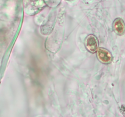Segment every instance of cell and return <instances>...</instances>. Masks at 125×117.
I'll use <instances>...</instances> for the list:
<instances>
[{
	"mask_svg": "<svg viewBox=\"0 0 125 117\" xmlns=\"http://www.w3.org/2000/svg\"><path fill=\"white\" fill-rule=\"evenodd\" d=\"M45 7L43 0H26L24 9L26 13L29 15H33L39 13Z\"/></svg>",
	"mask_w": 125,
	"mask_h": 117,
	"instance_id": "obj_1",
	"label": "cell"
},
{
	"mask_svg": "<svg viewBox=\"0 0 125 117\" xmlns=\"http://www.w3.org/2000/svg\"><path fill=\"white\" fill-rule=\"evenodd\" d=\"M97 56L100 62L104 64H109L111 63L113 60V57L111 52L103 48H100L98 49Z\"/></svg>",
	"mask_w": 125,
	"mask_h": 117,
	"instance_id": "obj_2",
	"label": "cell"
},
{
	"mask_svg": "<svg viewBox=\"0 0 125 117\" xmlns=\"http://www.w3.org/2000/svg\"><path fill=\"white\" fill-rule=\"evenodd\" d=\"M85 46L86 48L90 52L94 53L98 49V41L95 35L90 34L86 38L85 40Z\"/></svg>",
	"mask_w": 125,
	"mask_h": 117,
	"instance_id": "obj_3",
	"label": "cell"
},
{
	"mask_svg": "<svg viewBox=\"0 0 125 117\" xmlns=\"http://www.w3.org/2000/svg\"><path fill=\"white\" fill-rule=\"evenodd\" d=\"M113 29L118 35H123L125 33V23L123 19L116 18L113 23Z\"/></svg>",
	"mask_w": 125,
	"mask_h": 117,
	"instance_id": "obj_4",
	"label": "cell"
},
{
	"mask_svg": "<svg viewBox=\"0 0 125 117\" xmlns=\"http://www.w3.org/2000/svg\"><path fill=\"white\" fill-rule=\"evenodd\" d=\"M65 1H73V0H65Z\"/></svg>",
	"mask_w": 125,
	"mask_h": 117,
	"instance_id": "obj_5",
	"label": "cell"
}]
</instances>
